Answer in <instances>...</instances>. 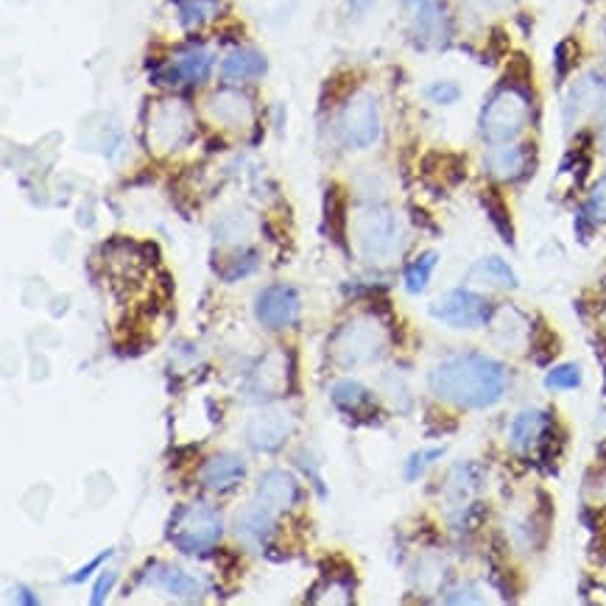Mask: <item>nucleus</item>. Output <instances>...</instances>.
I'll list each match as a JSON object with an SVG mask.
<instances>
[{
	"label": "nucleus",
	"mask_w": 606,
	"mask_h": 606,
	"mask_svg": "<svg viewBox=\"0 0 606 606\" xmlns=\"http://www.w3.org/2000/svg\"><path fill=\"white\" fill-rule=\"evenodd\" d=\"M431 391L458 408H470V411H481L495 405L506 394V366L498 364L489 355H478V352H464V355H453L445 358L442 364L431 372Z\"/></svg>",
	"instance_id": "f257e3e1"
},
{
	"label": "nucleus",
	"mask_w": 606,
	"mask_h": 606,
	"mask_svg": "<svg viewBox=\"0 0 606 606\" xmlns=\"http://www.w3.org/2000/svg\"><path fill=\"white\" fill-rule=\"evenodd\" d=\"M531 115V95L520 84H503L481 109V135L489 143H509L526 129Z\"/></svg>",
	"instance_id": "f03ea898"
},
{
	"label": "nucleus",
	"mask_w": 606,
	"mask_h": 606,
	"mask_svg": "<svg viewBox=\"0 0 606 606\" xmlns=\"http://www.w3.org/2000/svg\"><path fill=\"white\" fill-rule=\"evenodd\" d=\"M386 347V333L375 319H352L333 338V358L341 366H361L378 361Z\"/></svg>",
	"instance_id": "7ed1b4c3"
},
{
	"label": "nucleus",
	"mask_w": 606,
	"mask_h": 606,
	"mask_svg": "<svg viewBox=\"0 0 606 606\" xmlns=\"http://www.w3.org/2000/svg\"><path fill=\"white\" fill-rule=\"evenodd\" d=\"M383 118H380V104L372 93L352 95L338 115V132L341 140L350 149H369L380 140Z\"/></svg>",
	"instance_id": "20e7f679"
},
{
	"label": "nucleus",
	"mask_w": 606,
	"mask_h": 606,
	"mask_svg": "<svg viewBox=\"0 0 606 606\" xmlns=\"http://www.w3.org/2000/svg\"><path fill=\"white\" fill-rule=\"evenodd\" d=\"M355 235H358L361 255L366 260H372V263L389 260L400 249V243H403V232H400L397 218L389 210H383V207L366 210L364 216L358 218V224H355Z\"/></svg>",
	"instance_id": "39448f33"
},
{
	"label": "nucleus",
	"mask_w": 606,
	"mask_h": 606,
	"mask_svg": "<svg viewBox=\"0 0 606 606\" xmlns=\"http://www.w3.org/2000/svg\"><path fill=\"white\" fill-rule=\"evenodd\" d=\"M221 537V517L207 506H190L179 514L174 523L171 539L179 551L185 553H202L213 548Z\"/></svg>",
	"instance_id": "423d86ee"
},
{
	"label": "nucleus",
	"mask_w": 606,
	"mask_h": 606,
	"mask_svg": "<svg viewBox=\"0 0 606 606\" xmlns=\"http://www.w3.org/2000/svg\"><path fill=\"white\" fill-rule=\"evenodd\" d=\"M431 316L439 319V322L450 324V327L472 330V327H481V324L489 322L492 308H489V302L484 297L458 288V291H447L445 297H439L433 302Z\"/></svg>",
	"instance_id": "0eeeda50"
},
{
	"label": "nucleus",
	"mask_w": 606,
	"mask_h": 606,
	"mask_svg": "<svg viewBox=\"0 0 606 606\" xmlns=\"http://www.w3.org/2000/svg\"><path fill=\"white\" fill-rule=\"evenodd\" d=\"M299 294L291 285H271L255 302L257 322L269 330H283L299 319Z\"/></svg>",
	"instance_id": "6e6552de"
},
{
	"label": "nucleus",
	"mask_w": 606,
	"mask_h": 606,
	"mask_svg": "<svg viewBox=\"0 0 606 606\" xmlns=\"http://www.w3.org/2000/svg\"><path fill=\"white\" fill-rule=\"evenodd\" d=\"M190 135V109L179 101H165L151 121V140L157 151H174Z\"/></svg>",
	"instance_id": "1a4fd4ad"
},
{
	"label": "nucleus",
	"mask_w": 606,
	"mask_h": 606,
	"mask_svg": "<svg viewBox=\"0 0 606 606\" xmlns=\"http://www.w3.org/2000/svg\"><path fill=\"white\" fill-rule=\"evenodd\" d=\"M294 431V419L288 411L280 408H269V411H260L255 417L249 419L246 425V439L249 445L260 450V453H271L277 447L285 445V439Z\"/></svg>",
	"instance_id": "9d476101"
},
{
	"label": "nucleus",
	"mask_w": 606,
	"mask_h": 606,
	"mask_svg": "<svg viewBox=\"0 0 606 606\" xmlns=\"http://www.w3.org/2000/svg\"><path fill=\"white\" fill-rule=\"evenodd\" d=\"M213 70V54L204 48H188L179 51L171 65L154 73V81L160 84H199L210 76Z\"/></svg>",
	"instance_id": "9b49d317"
},
{
	"label": "nucleus",
	"mask_w": 606,
	"mask_h": 606,
	"mask_svg": "<svg viewBox=\"0 0 606 606\" xmlns=\"http://www.w3.org/2000/svg\"><path fill=\"white\" fill-rule=\"evenodd\" d=\"M528 149L517 143H492V149L486 151L484 168L486 174L495 176L500 182H517L528 174Z\"/></svg>",
	"instance_id": "f8f14e48"
},
{
	"label": "nucleus",
	"mask_w": 606,
	"mask_h": 606,
	"mask_svg": "<svg viewBox=\"0 0 606 606\" xmlns=\"http://www.w3.org/2000/svg\"><path fill=\"white\" fill-rule=\"evenodd\" d=\"M246 458L238 453H221V456L207 458L199 470V481L213 492H227L235 484H241L243 475H246Z\"/></svg>",
	"instance_id": "ddd939ff"
},
{
	"label": "nucleus",
	"mask_w": 606,
	"mask_h": 606,
	"mask_svg": "<svg viewBox=\"0 0 606 606\" xmlns=\"http://www.w3.org/2000/svg\"><path fill=\"white\" fill-rule=\"evenodd\" d=\"M297 495H299V486L288 472L271 470L266 472V475L260 478V484H257L255 503L257 506H263L266 512L277 514L283 512V509H288V506H294Z\"/></svg>",
	"instance_id": "4468645a"
},
{
	"label": "nucleus",
	"mask_w": 606,
	"mask_h": 606,
	"mask_svg": "<svg viewBox=\"0 0 606 606\" xmlns=\"http://www.w3.org/2000/svg\"><path fill=\"white\" fill-rule=\"evenodd\" d=\"M210 115L213 121H218L221 126H229V129H243L252 123V101L243 93H235V90H224L210 98Z\"/></svg>",
	"instance_id": "2eb2a0df"
},
{
	"label": "nucleus",
	"mask_w": 606,
	"mask_h": 606,
	"mask_svg": "<svg viewBox=\"0 0 606 606\" xmlns=\"http://www.w3.org/2000/svg\"><path fill=\"white\" fill-rule=\"evenodd\" d=\"M146 584L149 587H160L165 593L176 595V598H185V601H193L204 593V581L190 576V573H182L179 567H168L160 565V570H149L146 567Z\"/></svg>",
	"instance_id": "dca6fc26"
},
{
	"label": "nucleus",
	"mask_w": 606,
	"mask_h": 606,
	"mask_svg": "<svg viewBox=\"0 0 606 606\" xmlns=\"http://www.w3.org/2000/svg\"><path fill=\"white\" fill-rule=\"evenodd\" d=\"M414 31L422 45H445L450 40V14L442 3H425L417 12L414 20Z\"/></svg>",
	"instance_id": "f3484780"
},
{
	"label": "nucleus",
	"mask_w": 606,
	"mask_h": 606,
	"mask_svg": "<svg viewBox=\"0 0 606 606\" xmlns=\"http://www.w3.org/2000/svg\"><path fill=\"white\" fill-rule=\"evenodd\" d=\"M548 425H551V419L545 417V411H523L509 428V445L517 453H528L537 442H542V436L548 433Z\"/></svg>",
	"instance_id": "a211bd4d"
},
{
	"label": "nucleus",
	"mask_w": 606,
	"mask_h": 606,
	"mask_svg": "<svg viewBox=\"0 0 606 606\" xmlns=\"http://www.w3.org/2000/svg\"><path fill=\"white\" fill-rule=\"evenodd\" d=\"M266 73V56L260 51H252V48H238L224 59L221 65V76L224 81H249L255 76H263Z\"/></svg>",
	"instance_id": "6ab92c4d"
},
{
	"label": "nucleus",
	"mask_w": 606,
	"mask_h": 606,
	"mask_svg": "<svg viewBox=\"0 0 606 606\" xmlns=\"http://www.w3.org/2000/svg\"><path fill=\"white\" fill-rule=\"evenodd\" d=\"M271 520H274V514L266 512L263 506L252 503L249 509H243V512L235 517V534H238L243 542H249V545H263L271 531Z\"/></svg>",
	"instance_id": "aec40b11"
},
{
	"label": "nucleus",
	"mask_w": 606,
	"mask_h": 606,
	"mask_svg": "<svg viewBox=\"0 0 606 606\" xmlns=\"http://www.w3.org/2000/svg\"><path fill=\"white\" fill-rule=\"evenodd\" d=\"M472 283L492 285V288H517V274L500 257H484L470 269Z\"/></svg>",
	"instance_id": "412c9836"
},
{
	"label": "nucleus",
	"mask_w": 606,
	"mask_h": 606,
	"mask_svg": "<svg viewBox=\"0 0 606 606\" xmlns=\"http://www.w3.org/2000/svg\"><path fill=\"white\" fill-rule=\"evenodd\" d=\"M606 81L601 76H587V79H581L576 87H573V93L567 98V107H565V118L567 121H576L581 118L587 109L593 107L595 101L604 95Z\"/></svg>",
	"instance_id": "4be33fe9"
},
{
	"label": "nucleus",
	"mask_w": 606,
	"mask_h": 606,
	"mask_svg": "<svg viewBox=\"0 0 606 606\" xmlns=\"http://www.w3.org/2000/svg\"><path fill=\"white\" fill-rule=\"evenodd\" d=\"M179 20L185 28H196L218 14V0H176Z\"/></svg>",
	"instance_id": "5701e85b"
},
{
	"label": "nucleus",
	"mask_w": 606,
	"mask_h": 606,
	"mask_svg": "<svg viewBox=\"0 0 606 606\" xmlns=\"http://www.w3.org/2000/svg\"><path fill=\"white\" fill-rule=\"evenodd\" d=\"M436 263H439V255H436V252H428V255L417 257V260L408 266V271H405V288H408V294H422V291L428 288Z\"/></svg>",
	"instance_id": "b1692460"
},
{
	"label": "nucleus",
	"mask_w": 606,
	"mask_h": 606,
	"mask_svg": "<svg viewBox=\"0 0 606 606\" xmlns=\"http://www.w3.org/2000/svg\"><path fill=\"white\" fill-rule=\"evenodd\" d=\"M369 400H372L369 391H366L361 383H355V380H341V383L333 386V403H336L341 411H347V414L358 411V408L369 403Z\"/></svg>",
	"instance_id": "393cba45"
},
{
	"label": "nucleus",
	"mask_w": 606,
	"mask_h": 606,
	"mask_svg": "<svg viewBox=\"0 0 606 606\" xmlns=\"http://www.w3.org/2000/svg\"><path fill=\"white\" fill-rule=\"evenodd\" d=\"M249 229H252V221L243 213H229L218 221L213 232H216L218 243H238L249 238Z\"/></svg>",
	"instance_id": "a878e982"
},
{
	"label": "nucleus",
	"mask_w": 606,
	"mask_h": 606,
	"mask_svg": "<svg viewBox=\"0 0 606 606\" xmlns=\"http://www.w3.org/2000/svg\"><path fill=\"white\" fill-rule=\"evenodd\" d=\"M545 386L551 391H570V389H579L581 386V369L576 364H565V366H556L548 372V378H545Z\"/></svg>",
	"instance_id": "bb28decb"
},
{
	"label": "nucleus",
	"mask_w": 606,
	"mask_h": 606,
	"mask_svg": "<svg viewBox=\"0 0 606 606\" xmlns=\"http://www.w3.org/2000/svg\"><path fill=\"white\" fill-rule=\"evenodd\" d=\"M324 213H327V227L333 232V238L341 243V238H344V202H341L336 188H330L324 196Z\"/></svg>",
	"instance_id": "cd10ccee"
},
{
	"label": "nucleus",
	"mask_w": 606,
	"mask_h": 606,
	"mask_svg": "<svg viewBox=\"0 0 606 606\" xmlns=\"http://www.w3.org/2000/svg\"><path fill=\"white\" fill-rule=\"evenodd\" d=\"M584 218H587L593 227H598V224H604L606 221V176L595 185L590 199L584 204Z\"/></svg>",
	"instance_id": "c85d7f7f"
},
{
	"label": "nucleus",
	"mask_w": 606,
	"mask_h": 606,
	"mask_svg": "<svg viewBox=\"0 0 606 606\" xmlns=\"http://www.w3.org/2000/svg\"><path fill=\"white\" fill-rule=\"evenodd\" d=\"M425 95L431 98L433 104L447 107V104H456L458 98H461V87L453 84V81H433V84L425 87Z\"/></svg>",
	"instance_id": "c756f323"
},
{
	"label": "nucleus",
	"mask_w": 606,
	"mask_h": 606,
	"mask_svg": "<svg viewBox=\"0 0 606 606\" xmlns=\"http://www.w3.org/2000/svg\"><path fill=\"white\" fill-rule=\"evenodd\" d=\"M484 204H486V210H489V216H492V221H495L500 232H503V238L512 243V224H509V216H506V207H503V202H500L495 193H486Z\"/></svg>",
	"instance_id": "7c9ffc66"
},
{
	"label": "nucleus",
	"mask_w": 606,
	"mask_h": 606,
	"mask_svg": "<svg viewBox=\"0 0 606 606\" xmlns=\"http://www.w3.org/2000/svg\"><path fill=\"white\" fill-rule=\"evenodd\" d=\"M442 453H445L442 447H433V450H425V453H414V456L408 458V464H405V478H408V481L419 478V475L425 472V467H431L433 461L442 456Z\"/></svg>",
	"instance_id": "2f4dec72"
},
{
	"label": "nucleus",
	"mask_w": 606,
	"mask_h": 606,
	"mask_svg": "<svg viewBox=\"0 0 606 606\" xmlns=\"http://www.w3.org/2000/svg\"><path fill=\"white\" fill-rule=\"evenodd\" d=\"M257 269V257L255 255H243V257H232L227 269H221V277L232 283V280H241L246 274H252Z\"/></svg>",
	"instance_id": "473e14b6"
},
{
	"label": "nucleus",
	"mask_w": 606,
	"mask_h": 606,
	"mask_svg": "<svg viewBox=\"0 0 606 606\" xmlns=\"http://www.w3.org/2000/svg\"><path fill=\"white\" fill-rule=\"evenodd\" d=\"M109 556H112V551L98 553V556H95L93 562H87V565L79 567V570H76V573H73V576H68V581H70V584H79V581H87V579H90V576H93V573H95V567L104 565V562H107Z\"/></svg>",
	"instance_id": "72a5a7b5"
},
{
	"label": "nucleus",
	"mask_w": 606,
	"mask_h": 606,
	"mask_svg": "<svg viewBox=\"0 0 606 606\" xmlns=\"http://www.w3.org/2000/svg\"><path fill=\"white\" fill-rule=\"evenodd\" d=\"M115 581H118V576H115V573H112V570H109V573H104V576H101V579H98V584H95V590H93V598H90V604H93V606L104 604V601H107L109 590H112V587H115Z\"/></svg>",
	"instance_id": "f704fd0d"
},
{
	"label": "nucleus",
	"mask_w": 606,
	"mask_h": 606,
	"mask_svg": "<svg viewBox=\"0 0 606 606\" xmlns=\"http://www.w3.org/2000/svg\"><path fill=\"white\" fill-rule=\"evenodd\" d=\"M17 601H20V604H40V598H37V595H28L26 587H17Z\"/></svg>",
	"instance_id": "c9c22d12"
},
{
	"label": "nucleus",
	"mask_w": 606,
	"mask_h": 606,
	"mask_svg": "<svg viewBox=\"0 0 606 606\" xmlns=\"http://www.w3.org/2000/svg\"><path fill=\"white\" fill-rule=\"evenodd\" d=\"M403 3H419V0H403Z\"/></svg>",
	"instance_id": "e433bc0d"
}]
</instances>
